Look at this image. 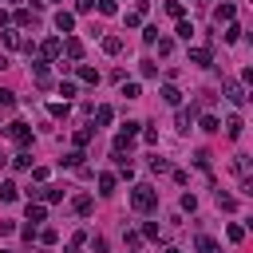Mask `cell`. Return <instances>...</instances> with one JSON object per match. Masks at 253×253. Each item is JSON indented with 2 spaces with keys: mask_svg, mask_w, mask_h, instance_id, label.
<instances>
[{
  "mask_svg": "<svg viewBox=\"0 0 253 253\" xmlns=\"http://www.w3.org/2000/svg\"><path fill=\"white\" fill-rule=\"evenodd\" d=\"M131 206H135L139 214L154 210V206H158V190H154V186H135V190H131Z\"/></svg>",
  "mask_w": 253,
  "mask_h": 253,
  "instance_id": "cell-1",
  "label": "cell"
},
{
  "mask_svg": "<svg viewBox=\"0 0 253 253\" xmlns=\"http://www.w3.org/2000/svg\"><path fill=\"white\" fill-rule=\"evenodd\" d=\"M8 139L20 143V146H28V143H32V126H28V123H8Z\"/></svg>",
  "mask_w": 253,
  "mask_h": 253,
  "instance_id": "cell-2",
  "label": "cell"
},
{
  "mask_svg": "<svg viewBox=\"0 0 253 253\" xmlns=\"http://www.w3.org/2000/svg\"><path fill=\"white\" fill-rule=\"evenodd\" d=\"M226 99H230L234 107H245L249 95H245V87H241V83H234V79H230V83H226Z\"/></svg>",
  "mask_w": 253,
  "mask_h": 253,
  "instance_id": "cell-3",
  "label": "cell"
},
{
  "mask_svg": "<svg viewBox=\"0 0 253 253\" xmlns=\"http://www.w3.org/2000/svg\"><path fill=\"white\" fill-rule=\"evenodd\" d=\"M234 16H237V8L230 4V0H221V4L214 8V20H217V24H221V20H226V24H234Z\"/></svg>",
  "mask_w": 253,
  "mask_h": 253,
  "instance_id": "cell-4",
  "label": "cell"
},
{
  "mask_svg": "<svg viewBox=\"0 0 253 253\" xmlns=\"http://www.w3.org/2000/svg\"><path fill=\"white\" fill-rule=\"evenodd\" d=\"M55 28L63 32V36H68V32L75 28V16H72V12H63V8H59V12H55Z\"/></svg>",
  "mask_w": 253,
  "mask_h": 253,
  "instance_id": "cell-5",
  "label": "cell"
},
{
  "mask_svg": "<svg viewBox=\"0 0 253 253\" xmlns=\"http://www.w3.org/2000/svg\"><path fill=\"white\" fill-rule=\"evenodd\" d=\"M241 131H245L241 115H230V119H226V135H230V139H241Z\"/></svg>",
  "mask_w": 253,
  "mask_h": 253,
  "instance_id": "cell-6",
  "label": "cell"
},
{
  "mask_svg": "<svg viewBox=\"0 0 253 253\" xmlns=\"http://www.w3.org/2000/svg\"><path fill=\"white\" fill-rule=\"evenodd\" d=\"M63 52H68V59H83V44H79L75 36H68V40H63Z\"/></svg>",
  "mask_w": 253,
  "mask_h": 253,
  "instance_id": "cell-7",
  "label": "cell"
},
{
  "mask_svg": "<svg viewBox=\"0 0 253 253\" xmlns=\"http://www.w3.org/2000/svg\"><path fill=\"white\" fill-rule=\"evenodd\" d=\"M32 75H36V83H40V87H48V83H52V72H48V63H32Z\"/></svg>",
  "mask_w": 253,
  "mask_h": 253,
  "instance_id": "cell-8",
  "label": "cell"
},
{
  "mask_svg": "<svg viewBox=\"0 0 253 253\" xmlns=\"http://www.w3.org/2000/svg\"><path fill=\"white\" fill-rule=\"evenodd\" d=\"M190 63H198V68H210V48H190Z\"/></svg>",
  "mask_w": 253,
  "mask_h": 253,
  "instance_id": "cell-9",
  "label": "cell"
},
{
  "mask_svg": "<svg viewBox=\"0 0 253 253\" xmlns=\"http://www.w3.org/2000/svg\"><path fill=\"white\" fill-rule=\"evenodd\" d=\"M158 95H163V99H166L170 107H178V103H182V91H178L174 83H166V87H163V91H158Z\"/></svg>",
  "mask_w": 253,
  "mask_h": 253,
  "instance_id": "cell-10",
  "label": "cell"
},
{
  "mask_svg": "<svg viewBox=\"0 0 253 253\" xmlns=\"http://www.w3.org/2000/svg\"><path fill=\"white\" fill-rule=\"evenodd\" d=\"M44 217H48V210H44V206H36V202H28V221H32V226H40Z\"/></svg>",
  "mask_w": 253,
  "mask_h": 253,
  "instance_id": "cell-11",
  "label": "cell"
},
{
  "mask_svg": "<svg viewBox=\"0 0 253 253\" xmlns=\"http://www.w3.org/2000/svg\"><path fill=\"white\" fill-rule=\"evenodd\" d=\"M194 115H198V107H190V111H178V131H190V126H194Z\"/></svg>",
  "mask_w": 253,
  "mask_h": 253,
  "instance_id": "cell-12",
  "label": "cell"
},
{
  "mask_svg": "<svg viewBox=\"0 0 253 253\" xmlns=\"http://www.w3.org/2000/svg\"><path fill=\"white\" fill-rule=\"evenodd\" d=\"M40 52H44L48 59H55V55L63 52V40H44V48H40Z\"/></svg>",
  "mask_w": 253,
  "mask_h": 253,
  "instance_id": "cell-13",
  "label": "cell"
},
{
  "mask_svg": "<svg viewBox=\"0 0 253 253\" xmlns=\"http://www.w3.org/2000/svg\"><path fill=\"white\" fill-rule=\"evenodd\" d=\"M40 198H44V202H63V190H59V186H44Z\"/></svg>",
  "mask_w": 253,
  "mask_h": 253,
  "instance_id": "cell-14",
  "label": "cell"
},
{
  "mask_svg": "<svg viewBox=\"0 0 253 253\" xmlns=\"http://www.w3.org/2000/svg\"><path fill=\"white\" fill-rule=\"evenodd\" d=\"M59 166H83V154L79 150H68V154L59 158Z\"/></svg>",
  "mask_w": 253,
  "mask_h": 253,
  "instance_id": "cell-15",
  "label": "cell"
},
{
  "mask_svg": "<svg viewBox=\"0 0 253 253\" xmlns=\"http://www.w3.org/2000/svg\"><path fill=\"white\" fill-rule=\"evenodd\" d=\"M103 52H107V55H119V52H123V40H119V36H107V40H103Z\"/></svg>",
  "mask_w": 253,
  "mask_h": 253,
  "instance_id": "cell-16",
  "label": "cell"
},
{
  "mask_svg": "<svg viewBox=\"0 0 253 253\" xmlns=\"http://www.w3.org/2000/svg\"><path fill=\"white\" fill-rule=\"evenodd\" d=\"M111 119H115V111H111V107H95V123H99V126H107Z\"/></svg>",
  "mask_w": 253,
  "mask_h": 253,
  "instance_id": "cell-17",
  "label": "cell"
},
{
  "mask_svg": "<svg viewBox=\"0 0 253 253\" xmlns=\"http://www.w3.org/2000/svg\"><path fill=\"white\" fill-rule=\"evenodd\" d=\"M99 194H115V174H99Z\"/></svg>",
  "mask_w": 253,
  "mask_h": 253,
  "instance_id": "cell-18",
  "label": "cell"
},
{
  "mask_svg": "<svg viewBox=\"0 0 253 253\" xmlns=\"http://www.w3.org/2000/svg\"><path fill=\"white\" fill-rule=\"evenodd\" d=\"M20 194V190H16V182H0V198H4V202H12Z\"/></svg>",
  "mask_w": 253,
  "mask_h": 253,
  "instance_id": "cell-19",
  "label": "cell"
},
{
  "mask_svg": "<svg viewBox=\"0 0 253 253\" xmlns=\"http://www.w3.org/2000/svg\"><path fill=\"white\" fill-rule=\"evenodd\" d=\"M198 253H221L214 237H198Z\"/></svg>",
  "mask_w": 253,
  "mask_h": 253,
  "instance_id": "cell-20",
  "label": "cell"
},
{
  "mask_svg": "<svg viewBox=\"0 0 253 253\" xmlns=\"http://www.w3.org/2000/svg\"><path fill=\"white\" fill-rule=\"evenodd\" d=\"M202 131H206V135H217V131H221V123H217L214 115H206V119H202Z\"/></svg>",
  "mask_w": 253,
  "mask_h": 253,
  "instance_id": "cell-21",
  "label": "cell"
},
{
  "mask_svg": "<svg viewBox=\"0 0 253 253\" xmlns=\"http://www.w3.org/2000/svg\"><path fill=\"white\" fill-rule=\"evenodd\" d=\"M217 206H221V210H237V198H234V194H221V190H217Z\"/></svg>",
  "mask_w": 253,
  "mask_h": 253,
  "instance_id": "cell-22",
  "label": "cell"
},
{
  "mask_svg": "<svg viewBox=\"0 0 253 253\" xmlns=\"http://www.w3.org/2000/svg\"><path fill=\"white\" fill-rule=\"evenodd\" d=\"M182 12H186V8H182V0H166V16L182 20Z\"/></svg>",
  "mask_w": 253,
  "mask_h": 253,
  "instance_id": "cell-23",
  "label": "cell"
},
{
  "mask_svg": "<svg viewBox=\"0 0 253 253\" xmlns=\"http://www.w3.org/2000/svg\"><path fill=\"white\" fill-rule=\"evenodd\" d=\"M79 79H83V83H99V72H95V68H87V63H83V68H79Z\"/></svg>",
  "mask_w": 253,
  "mask_h": 253,
  "instance_id": "cell-24",
  "label": "cell"
},
{
  "mask_svg": "<svg viewBox=\"0 0 253 253\" xmlns=\"http://www.w3.org/2000/svg\"><path fill=\"white\" fill-rule=\"evenodd\" d=\"M91 135H95V126H83V131H75V146H87Z\"/></svg>",
  "mask_w": 253,
  "mask_h": 253,
  "instance_id": "cell-25",
  "label": "cell"
},
{
  "mask_svg": "<svg viewBox=\"0 0 253 253\" xmlns=\"http://www.w3.org/2000/svg\"><path fill=\"white\" fill-rule=\"evenodd\" d=\"M123 95L126 99H143V87L139 83H123Z\"/></svg>",
  "mask_w": 253,
  "mask_h": 253,
  "instance_id": "cell-26",
  "label": "cell"
},
{
  "mask_svg": "<svg viewBox=\"0 0 253 253\" xmlns=\"http://www.w3.org/2000/svg\"><path fill=\"white\" fill-rule=\"evenodd\" d=\"M150 170H154V174H166V170H170V163H166V158H158V154H154V158H150Z\"/></svg>",
  "mask_w": 253,
  "mask_h": 253,
  "instance_id": "cell-27",
  "label": "cell"
},
{
  "mask_svg": "<svg viewBox=\"0 0 253 253\" xmlns=\"http://www.w3.org/2000/svg\"><path fill=\"white\" fill-rule=\"evenodd\" d=\"M174 32H178V40H190V36H194V24H186V20H178V28H174Z\"/></svg>",
  "mask_w": 253,
  "mask_h": 253,
  "instance_id": "cell-28",
  "label": "cell"
},
{
  "mask_svg": "<svg viewBox=\"0 0 253 253\" xmlns=\"http://www.w3.org/2000/svg\"><path fill=\"white\" fill-rule=\"evenodd\" d=\"M99 12H103V16H115V12H119V0H99Z\"/></svg>",
  "mask_w": 253,
  "mask_h": 253,
  "instance_id": "cell-29",
  "label": "cell"
},
{
  "mask_svg": "<svg viewBox=\"0 0 253 253\" xmlns=\"http://www.w3.org/2000/svg\"><path fill=\"white\" fill-rule=\"evenodd\" d=\"M59 95H63V103H68V99H75V83H68V79H63V83H59Z\"/></svg>",
  "mask_w": 253,
  "mask_h": 253,
  "instance_id": "cell-30",
  "label": "cell"
},
{
  "mask_svg": "<svg viewBox=\"0 0 253 253\" xmlns=\"http://www.w3.org/2000/svg\"><path fill=\"white\" fill-rule=\"evenodd\" d=\"M91 206H95V202H91L87 194H79V198H75V210H79V214H91Z\"/></svg>",
  "mask_w": 253,
  "mask_h": 253,
  "instance_id": "cell-31",
  "label": "cell"
},
{
  "mask_svg": "<svg viewBox=\"0 0 253 253\" xmlns=\"http://www.w3.org/2000/svg\"><path fill=\"white\" fill-rule=\"evenodd\" d=\"M226 40H230V44H237V40H241V28H237V24H230V28H226Z\"/></svg>",
  "mask_w": 253,
  "mask_h": 253,
  "instance_id": "cell-32",
  "label": "cell"
},
{
  "mask_svg": "<svg viewBox=\"0 0 253 253\" xmlns=\"http://www.w3.org/2000/svg\"><path fill=\"white\" fill-rule=\"evenodd\" d=\"M48 111H52V115H55V119H68V103H52V107H48Z\"/></svg>",
  "mask_w": 253,
  "mask_h": 253,
  "instance_id": "cell-33",
  "label": "cell"
},
{
  "mask_svg": "<svg viewBox=\"0 0 253 253\" xmlns=\"http://www.w3.org/2000/svg\"><path fill=\"white\" fill-rule=\"evenodd\" d=\"M143 237H150V241H158V226H154V221H146V226H143Z\"/></svg>",
  "mask_w": 253,
  "mask_h": 253,
  "instance_id": "cell-34",
  "label": "cell"
},
{
  "mask_svg": "<svg viewBox=\"0 0 253 253\" xmlns=\"http://www.w3.org/2000/svg\"><path fill=\"white\" fill-rule=\"evenodd\" d=\"M12 103H16V95H12V91H4V87H0V107H12Z\"/></svg>",
  "mask_w": 253,
  "mask_h": 253,
  "instance_id": "cell-35",
  "label": "cell"
},
{
  "mask_svg": "<svg viewBox=\"0 0 253 253\" xmlns=\"http://www.w3.org/2000/svg\"><path fill=\"white\" fill-rule=\"evenodd\" d=\"M226 237H230V241H241V237H245V230H241V226H230V230H226Z\"/></svg>",
  "mask_w": 253,
  "mask_h": 253,
  "instance_id": "cell-36",
  "label": "cell"
},
{
  "mask_svg": "<svg viewBox=\"0 0 253 253\" xmlns=\"http://www.w3.org/2000/svg\"><path fill=\"white\" fill-rule=\"evenodd\" d=\"M40 241H44V245H55V241H59V234H55V230H44V234H40Z\"/></svg>",
  "mask_w": 253,
  "mask_h": 253,
  "instance_id": "cell-37",
  "label": "cell"
},
{
  "mask_svg": "<svg viewBox=\"0 0 253 253\" xmlns=\"http://www.w3.org/2000/svg\"><path fill=\"white\" fill-rule=\"evenodd\" d=\"M12 163H16V170H28V166H32V158H28V154H16Z\"/></svg>",
  "mask_w": 253,
  "mask_h": 253,
  "instance_id": "cell-38",
  "label": "cell"
},
{
  "mask_svg": "<svg viewBox=\"0 0 253 253\" xmlns=\"http://www.w3.org/2000/svg\"><path fill=\"white\" fill-rule=\"evenodd\" d=\"M182 210L194 214V210H198V198H194V194H186V198H182Z\"/></svg>",
  "mask_w": 253,
  "mask_h": 253,
  "instance_id": "cell-39",
  "label": "cell"
},
{
  "mask_svg": "<svg viewBox=\"0 0 253 253\" xmlns=\"http://www.w3.org/2000/svg\"><path fill=\"white\" fill-rule=\"evenodd\" d=\"M154 44H158V55H170V52H174V44H170V40H154Z\"/></svg>",
  "mask_w": 253,
  "mask_h": 253,
  "instance_id": "cell-40",
  "label": "cell"
},
{
  "mask_svg": "<svg viewBox=\"0 0 253 253\" xmlns=\"http://www.w3.org/2000/svg\"><path fill=\"white\" fill-rule=\"evenodd\" d=\"M91 8H95V0H79V4H75V12H83V16H87Z\"/></svg>",
  "mask_w": 253,
  "mask_h": 253,
  "instance_id": "cell-41",
  "label": "cell"
},
{
  "mask_svg": "<svg viewBox=\"0 0 253 253\" xmlns=\"http://www.w3.org/2000/svg\"><path fill=\"white\" fill-rule=\"evenodd\" d=\"M68 253H79V245H72V249H68Z\"/></svg>",
  "mask_w": 253,
  "mask_h": 253,
  "instance_id": "cell-42",
  "label": "cell"
},
{
  "mask_svg": "<svg viewBox=\"0 0 253 253\" xmlns=\"http://www.w3.org/2000/svg\"><path fill=\"white\" fill-rule=\"evenodd\" d=\"M166 253H182V249H166Z\"/></svg>",
  "mask_w": 253,
  "mask_h": 253,
  "instance_id": "cell-43",
  "label": "cell"
},
{
  "mask_svg": "<svg viewBox=\"0 0 253 253\" xmlns=\"http://www.w3.org/2000/svg\"><path fill=\"white\" fill-rule=\"evenodd\" d=\"M0 163H4V154H0Z\"/></svg>",
  "mask_w": 253,
  "mask_h": 253,
  "instance_id": "cell-44",
  "label": "cell"
},
{
  "mask_svg": "<svg viewBox=\"0 0 253 253\" xmlns=\"http://www.w3.org/2000/svg\"><path fill=\"white\" fill-rule=\"evenodd\" d=\"M52 4H55V0H52Z\"/></svg>",
  "mask_w": 253,
  "mask_h": 253,
  "instance_id": "cell-45",
  "label": "cell"
}]
</instances>
